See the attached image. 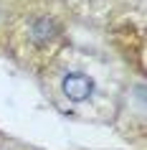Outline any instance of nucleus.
Wrapping results in <instances>:
<instances>
[{
    "label": "nucleus",
    "mask_w": 147,
    "mask_h": 150,
    "mask_svg": "<svg viewBox=\"0 0 147 150\" xmlns=\"http://www.w3.org/2000/svg\"><path fill=\"white\" fill-rule=\"evenodd\" d=\"M23 38L33 56L53 54L63 41V25L58 16L48 8L31 10V13H23Z\"/></svg>",
    "instance_id": "1"
},
{
    "label": "nucleus",
    "mask_w": 147,
    "mask_h": 150,
    "mask_svg": "<svg viewBox=\"0 0 147 150\" xmlns=\"http://www.w3.org/2000/svg\"><path fill=\"white\" fill-rule=\"evenodd\" d=\"M61 92L69 102H86L94 92V81L81 71H71L61 79Z\"/></svg>",
    "instance_id": "2"
},
{
    "label": "nucleus",
    "mask_w": 147,
    "mask_h": 150,
    "mask_svg": "<svg viewBox=\"0 0 147 150\" xmlns=\"http://www.w3.org/2000/svg\"><path fill=\"white\" fill-rule=\"evenodd\" d=\"M8 0H0V36H3V31L8 28Z\"/></svg>",
    "instance_id": "3"
}]
</instances>
